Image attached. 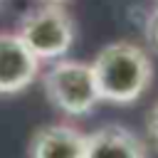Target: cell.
Masks as SVG:
<instances>
[{"instance_id":"1","label":"cell","mask_w":158,"mask_h":158,"mask_svg":"<svg viewBox=\"0 0 158 158\" xmlns=\"http://www.w3.org/2000/svg\"><path fill=\"white\" fill-rule=\"evenodd\" d=\"M89 64L99 89V99L109 104L138 101L153 79V64L148 52L141 44L126 40L106 44Z\"/></svg>"},{"instance_id":"2","label":"cell","mask_w":158,"mask_h":158,"mask_svg":"<svg viewBox=\"0 0 158 158\" xmlns=\"http://www.w3.org/2000/svg\"><path fill=\"white\" fill-rule=\"evenodd\" d=\"M17 37L42 62H59L74 44V20L62 5L47 2L30 10L17 27Z\"/></svg>"},{"instance_id":"3","label":"cell","mask_w":158,"mask_h":158,"mask_svg":"<svg viewBox=\"0 0 158 158\" xmlns=\"http://www.w3.org/2000/svg\"><path fill=\"white\" fill-rule=\"evenodd\" d=\"M42 86L47 99L67 116H84L101 101L89 62L79 59L52 62V67L42 74Z\"/></svg>"},{"instance_id":"4","label":"cell","mask_w":158,"mask_h":158,"mask_svg":"<svg viewBox=\"0 0 158 158\" xmlns=\"http://www.w3.org/2000/svg\"><path fill=\"white\" fill-rule=\"evenodd\" d=\"M40 74V59L25 47L17 32H0V94L27 89Z\"/></svg>"},{"instance_id":"5","label":"cell","mask_w":158,"mask_h":158,"mask_svg":"<svg viewBox=\"0 0 158 158\" xmlns=\"http://www.w3.org/2000/svg\"><path fill=\"white\" fill-rule=\"evenodd\" d=\"M86 133L69 123L42 126L30 141V158H84Z\"/></svg>"},{"instance_id":"6","label":"cell","mask_w":158,"mask_h":158,"mask_svg":"<svg viewBox=\"0 0 158 158\" xmlns=\"http://www.w3.org/2000/svg\"><path fill=\"white\" fill-rule=\"evenodd\" d=\"M84 158H148V151L133 131L111 123L86 133Z\"/></svg>"},{"instance_id":"7","label":"cell","mask_w":158,"mask_h":158,"mask_svg":"<svg viewBox=\"0 0 158 158\" xmlns=\"http://www.w3.org/2000/svg\"><path fill=\"white\" fill-rule=\"evenodd\" d=\"M146 37H148V42L158 49V7H153L151 15L146 17Z\"/></svg>"},{"instance_id":"8","label":"cell","mask_w":158,"mask_h":158,"mask_svg":"<svg viewBox=\"0 0 158 158\" xmlns=\"http://www.w3.org/2000/svg\"><path fill=\"white\" fill-rule=\"evenodd\" d=\"M146 131H148V138L158 146V101L151 106V111L146 116Z\"/></svg>"},{"instance_id":"9","label":"cell","mask_w":158,"mask_h":158,"mask_svg":"<svg viewBox=\"0 0 158 158\" xmlns=\"http://www.w3.org/2000/svg\"><path fill=\"white\" fill-rule=\"evenodd\" d=\"M47 2H54V5H59V2H64V0H47Z\"/></svg>"}]
</instances>
